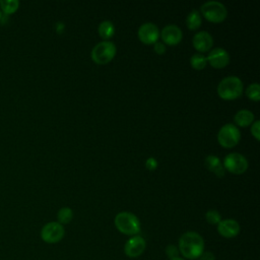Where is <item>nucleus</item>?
Here are the masks:
<instances>
[{
	"instance_id": "f257e3e1",
	"label": "nucleus",
	"mask_w": 260,
	"mask_h": 260,
	"mask_svg": "<svg viewBox=\"0 0 260 260\" xmlns=\"http://www.w3.org/2000/svg\"><path fill=\"white\" fill-rule=\"evenodd\" d=\"M179 252L187 259H197L204 252L203 238L196 232L184 233L179 239Z\"/></svg>"
},
{
	"instance_id": "f03ea898",
	"label": "nucleus",
	"mask_w": 260,
	"mask_h": 260,
	"mask_svg": "<svg viewBox=\"0 0 260 260\" xmlns=\"http://www.w3.org/2000/svg\"><path fill=\"white\" fill-rule=\"evenodd\" d=\"M217 93L223 100H234L243 93V82L238 76H226L217 85Z\"/></svg>"
},
{
	"instance_id": "7ed1b4c3",
	"label": "nucleus",
	"mask_w": 260,
	"mask_h": 260,
	"mask_svg": "<svg viewBox=\"0 0 260 260\" xmlns=\"http://www.w3.org/2000/svg\"><path fill=\"white\" fill-rule=\"evenodd\" d=\"M117 230L128 236H136L140 232V221L138 217L132 212H119L114 219Z\"/></svg>"
},
{
	"instance_id": "20e7f679",
	"label": "nucleus",
	"mask_w": 260,
	"mask_h": 260,
	"mask_svg": "<svg viewBox=\"0 0 260 260\" xmlns=\"http://www.w3.org/2000/svg\"><path fill=\"white\" fill-rule=\"evenodd\" d=\"M116 45L111 41H102L91 50V58L98 64L110 62L116 55Z\"/></svg>"
},
{
	"instance_id": "39448f33",
	"label": "nucleus",
	"mask_w": 260,
	"mask_h": 260,
	"mask_svg": "<svg viewBox=\"0 0 260 260\" xmlns=\"http://www.w3.org/2000/svg\"><path fill=\"white\" fill-rule=\"evenodd\" d=\"M200 9L203 16L212 22L222 21L228 14L225 6L221 2L215 0L206 1L201 5Z\"/></svg>"
},
{
	"instance_id": "423d86ee",
	"label": "nucleus",
	"mask_w": 260,
	"mask_h": 260,
	"mask_svg": "<svg viewBox=\"0 0 260 260\" xmlns=\"http://www.w3.org/2000/svg\"><path fill=\"white\" fill-rule=\"evenodd\" d=\"M241 138V132L238 127L232 123L224 124L217 133V140L219 144L225 148L234 147Z\"/></svg>"
},
{
	"instance_id": "0eeeda50",
	"label": "nucleus",
	"mask_w": 260,
	"mask_h": 260,
	"mask_svg": "<svg viewBox=\"0 0 260 260\" xmlns=\"http://www.w3.org/2000/svg\"><path fill=\"white\" fill-rule=\"evenodd\" d=\"M65 235L63 225L57 221L46 223L41 231V238L48 244H55L60 242Z\"/></svg>"
},
{
	"instance_id": "6e6552de",
	"label": "nucleus",
	"mask_w": 260,
	"mask_h": 260,
	"mask_svg": "<svg viewBox=\"0 0 260 260\" xmlns=\"http://www.w3.org/2000/svg\"><path fill=\"white\" fill-rule=\"evenodd\" d=\"M223 168L233 174H242L248 169L247 158L239 152H231L223 159Z\"/></svg>"
},
{
	"instance_id": "1a4fd4ad",
	"label": "nucleus",
	"mask_w": 260,
	"mask_h": 260,
	"mask_svg": "<svg viewBox=\"0 0 260 260\" xmlns=\"http://www.w3.org/2000/svg\"><path fill=\"white\" fill-rule=\"evenodd\" d=\"M146 248V242L141 236H132L124 246V252L129 258L139 257Z\"/></svg>"
},
{
	"instance_id": "9d476101",
	"label": "nucleus",
	"mask_w": 260,
	"mask_h": 260,
	"mask_svg": "<svg viewBox=\"0 0 260 260\" xmlns=\"http://www.w3.org/2000/svg\"><path fill=\"white\" fill-rule=\"evenodd\" d=\"M158 37V27L152 22H144L138 28V38L144 44H154Z\"/></svg>"
},
{
	"instance_id": "9b49d317",
	"label": "nucleus",
	"mask_w": 260,
	"mask_h": 260,
	"mask_svg": "<svg viewBox=\"0 0 260 260\" xmlns=\"http://www.w3.org/2000/svg\"><path fill=\"white\" fill-rule=\"evenodd\" d=\"M206 59L211 66L215 68H222L228 65L230 61V55L224 49L217 47L209 52Z\"/></svg>"
},
{
	"instance_id": "f8f14e48",
	"label": "nucleus",
	"mask_w": 260,
	"mask_h": 260,
	"mask_svg": "<svg viewBox=\"0 0 260 260\" xmlns=\"http://www.w3.org/2000/svg\"><path fill=\"white\" fill-rule=\"evenodd\" d=\"M217 232L223 238H234L240 233V224L232 218L221 219L217 223Z\"/></svg>"
},
{
	"instance_id": "ddd939ff",
	"label": "nucleus",
	"mask_w": 260,
	"mask_h": 260,
	"mask_svg": "<svg viewBox=\"0 0 260 260\" xmlns=\"http://www.w3.org/2000/svg\"><path fill=\"white\" fill-rule=\"evenodd\" d=\"M161 40L169 45H176L181 42L183 34L181 28L176 24H167L160 31Z\"/></svg>"
},
{
	"instance_id": "4468645a",
	"label": "nucleus",
	"mask_w": 260,
	"mask_h": 260,
	"mask_svg": "<svg viewBox=\"0 0 260 260\" xmlns=\"http://www.w3.org/2000/svg\"><path fill=\"white\" fill-rule=\"evenodd\" d=\"M192 44L195 47V49H197L198 51L206 52L212 47L213 39H212V36L208 31L201 30V31L196 32L193 36Z\"/></svg>"
},
{
	"instance_id": "2eb2a0df",
	"label": "nucleus",
	"mask_w": 260,
	"mask_h": 260,
	"mask_svg": "<svg viewBox=\"0 0 260 260\" xmlns=\"http://www.w3.org/2000/svg\"><path fill=\"white\" fill-rule=\"evenodd\" d=\"M205 166L210 172L214 173L218 177H222L224 175L225 170L223 168V165L220 161L219 157H217L214 154H209V155L206 156Z\"/></svg>"
},
{
	"instance_id": "dca6fc26",
	"label": "nucleus",
	"mask_w": 260,
	"mask_h": 260,
	"mask_svg": "<svg viewBox=\"0 0 260 260\" xmlns=\"http://www.w3.org/2000/svg\"><path fill=\"white\" fill-rule=\"evenodd\" d=\"M234 120L237 125L245 127L254 122V114L247 109H242L236 113L234 116Z\"/></svg>"
},
{
	"instance_id": "f3484780",
	"label": "nucleus",
	"mask_w": 260,
	"mask_h": 260,
	"mask_svg": "<svg viewBox=\"0 0 260 260\" xmlns=\"http://www.w3.org/2000/svg\"><path fill=\"white\" fill-rule=\"evenodd\" d=\"M98 30H99V35L105 41H108V39H110L114 35L115 27L111 20H104L99 24Z\"/></svg>"
},
{
	"instance_id": "a211bd4d",
	"label": "nucleus",
	"mask_w": 260,
	"mask_h": 260,
	"mask_svg": "<svg viewBox=\"0 0 260 260\" xmlns=\"http://www.w3.org/2000/svg\"><path fill=\"white\" fill-rule=\"evenodd\" d=\"M186 24L190 29H196L201 24V15L198 10L193 9L186 17Z\"/></svg>"
},
{
	"instance_id": "6ab92c4d",
	"label": "nucleus",
	"mask_w": 260,
	"mask_h": 260,
	"mask_svg": "<svg viewBox=\"0 0 260 260\" xmlns=\"http://www.w3.org/2000/svg\"><path fill=\"white\" fill-rule=\"evenodd\" d=\"M19 6L18 0H0V8L5 14L14 13Z\"/></svg>"
},
{
	"instance_id": "aec40b11",
	"label": "nucleus",
	"mask_w": 260,
	"mask_h": 260,
	"mask_svg": "<svg viewBox=\"0 0 260 260\" xmlns=\"http://www.w3.org/2000/svg\"><path fill=\"white\" fill-rule=\"evenodd\" d=\"M72 217H73V211L70 207H62L61 209H59V211L57 213L58 222L61 224L69 223L71 221Z\"/></svg>"
},
{
	"instance_id": "412c9836",
	"label": "nucleus",
	"mask_w": 260,
	"mask_h": 260,
	"mask_svg": "<svg viewBox=\"0 0 260 260\" xmlns=\"http://www.w3.org/2000/svg\"><path fill=\"white\" fill-rule=\"evenodd\" d=\"M190 63H191L193 68L200 70V69H203L206 66L207 59L203 54L197 53V54L192 55V57L190 59Z\"/></svg>"
},
{
	"instance_id": "4be33fe9",
	"label": "nucleus",
	"mask_w": 260,
	"mask_h": 260,
	"mask_svg": "<svg viewBox=\"0 0 260 260\" xmlns=\"http://www.w3.org/2000/svg\"><path fill=\"white\" fill-rule=\"evenodd\" d=\"M246 94L252 101H259L260 100V85L257 82L251 83L246 88Z\"/></svg>"
},
{
	"instance_id": "5701e85b",
	"label": "nucleus",
	"mask_w": 260,
	"mask_h": 260,
	"mask_svg": "<svg viewBox=\"0 0 260 260\" xmlns=\"http://www.w3.org/2000/svg\"><path fill=\"white\" fill-rule=\"evenodd\" d=\"M205 219L210 224H217L221 220V215L217 210L209 209L205 213Z\"/></svg>"
},
{
	"instance_id": "b1692460",
	"label": "nucleus",
	"mask_w": 260,
	"mask_h": 260,
	"mask_svg": "<svg viewBox=\"0 0 260 260\" xmlns=\"http://www.w3.org/2000/svg\"><path fill=\"white\" fill-rule=\"evenodd\" d=\"M179 249L178 247L174 246V245H169L167 246L166 248V254L167 256L170 258V259H173V258H176V257H179Z\"/></svg>"
},
{
	"instance_id": "393cba45",
	"label": "nucleus",
	"mask_w": 260,
	"mask_h": 260,
	"mask_svg": "<svg viewBox=\"0 0 260 260\" xmlns=\"http://www.w3.org/2000/svg\"><path fill=\"white\" fill-rule=\"evenodd\" d=\"M251 133H252V135H253L257 140L260 139V135H259L260 130H259V121H258V120H256V121H254V122L252 123V126H251Z\"/></svg>"
},
{
	"instance_id": "a878e982",
	"label": "nucleus",
	"mask_w": 260,
	"mask_h": 260,
	"mask_svg": "<svg viewBox=\"0 0 260 260\" xmlns=\"http://www.w3.org/2000/svg\"><path fill=\"white\" fill-rule=\"evenodd\" d=\"M154 51L157 53V54H162L166 52V46L162 42H158L156 41L154 43Z\"/></svg>"
},
{
	"instance_id": "bb28decb",
	"label": "nucleus",
	"mask_w": 260,
	"mask_h": 260,
	"mask_svg": "<svg viewBox=\"0 0 260 260\" xmlns=\"http://www.w3.org/2000/svg\"><path fill=\"white\" fill-rule=\"evenodd\" d=\"M199 260H215V256L211 252H203L199 258Z\"/></svg>"
},
{
	"instance_id": "cd10ccee",
	"label": "nucleus",
	"mask_w": 260,
	"mask_h": 260,
	"mask_svg": "<svg viewBox=\"0 0 260 260\" xmlns=\"http://www.w3.org/2000/svg\"><path fill=\"white\" fill-rule=\"evenodd\" d=\"M146 167L148 168V169H150V170H152V169H154L155 167H156V160L154 159V158H148L147 159V161H146Z\"/></svg>"
},
{
	"instance_id": "c85d7f7f",
	"label": "nucleus",
	"mask_w": 260,
	"mask_h": 260,
	"mask_svg": "<svg viewBox=\"0 0 260 260\" xmlns=\"http://www.w3.org/2000/svg\"><path fill=\"white\" fill-rule=\"evenodd\" d=\"M170 260H185V259H183L181 257H176V258H173V259H170Z\"/></svg>"
},
{
	"instance_id": "c756f323",
	"label": "nucleus",
	"mask_w": 260,
	"mask_h": 260,
	"mask_svg": "<svg viewBox=\"0 0 260 260\" xmlns=\"http://www.w3.org/2000/svg\"><path fill=\"white\" fill-rule=\"evenodd\" d=\"M1 18H2V12H1V10H0V20H1Z\"/></svg>"
}]
</instances>
